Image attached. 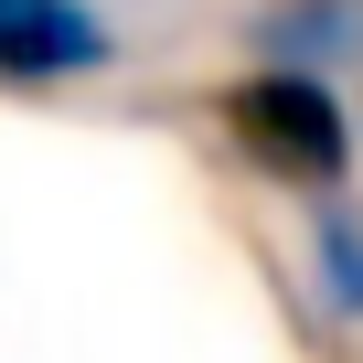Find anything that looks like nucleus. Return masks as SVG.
Returning <instances> with one entry per match:
<instances>
[{
    "mask_svg": "<svg viewBox=\"0 0 363 363\" xmlns=\"http://www.w3.org/2000/svg\"><path fill=\"white\" fill-rule=\"evenodd\" d=\"M310 289L331 299V320H363V214L352 203L310 214Z\"/></svg>",
    "mask_w": 363,
    "mask_h": 363,
    "instance_id": "4",
    "label": "nucleus"
},
{
    "mask_svg": "<svg viewBox=\"0 0 363 363\" xmlns=\"http://www.w3.org/2000/svg\"><path fill=\"white\" fill-rule=\"evenodd\" d=\"M118 65V22L96 0H0V86H75Z\"/></svg>",
    "mask_w": 363,
    "mask_h": 363,
    "instance_id": "2",
    "label": "nucleus"
},
{
    "mask_svg": "<svg viewBox=\"0 0 363 363\" xmlns=\"http://www.w3.org/2000/svg\"><path fill=\"white\" fill-rule=\"evenodd\" d=\"M257 43L278 65H342V54H363V0H267Z\"/></svg>",
    "mask_w": 363,
    "mask_h": 363,
    "instance_id": "3",
    "label": "nucleus"
},
{
    "mask_svg": "<svg viewBox=\"0 0 363 363\" xmlns=\"http://www.w3.org/2000/svg\"><path fill=\"white\" fill-rule=\"evenodd\" d=\"M214 118L246 150V171L289 182V193H331V182L352 171V118H342V96H331L320 65H257V75H235L214 96Z\"/></svg>",
    "mask_w": 363,
    "mask_h": 363,
    "instance_id": "1",
    "label": "nucleus"
}]
</instances>
